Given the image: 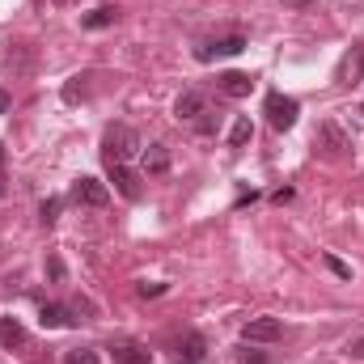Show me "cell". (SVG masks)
Returning a JSON list of instances; mask_svg holds the SVG:
<instances>
[{"label":"cell","instance_id":"cell-1","mask_svg":"<svg viewBox=\"0 0 364 364\" xmlns=\"http://www.w3.org/2000/svg\"><path fill=\"white\" fill-rule=\"evenodd\" d=\"M136 153H140V136H136V127H127V123H110V127H106V140H102V157H106V166H127Z\"/></svg>","mask_w":364,"mask_h":364},{"label":"cell","instance_id":"cell-2","mask_svg":"<svg viewBox=\"0 0 364 364\" xmlns=\"http://www.w3.org/2000/svg\"><path fill=\"white\" fill-rule=\"evenodd\" d=\"M296 114H301V106H296L292 97H284V93H267V123H272L275 132H288V127L296 123Z\"/></svg>","mask_w":364,"mask_h":364},{"label":"cell","instance_id":"cell-3","mask_svg":"<svg viewBox=\"0 0 364 364\" xmlns=\"http://www.w3.org/2000/svg\"><path fill=\"white\" fill-rule=\"evenodd\" d=\"M73 199L85 203V208H106L110 203V186L97 178H77L73 182Z\"/></svg>","mask_w":364,"mask_h":364},{"label":"cell","instance_id":"cell-4","mask_svg":"<svg viewBox=\"0 0 364 364\" xmlns=\"http://www.w3.org/2000/svg\"><path fill=\"white\" fill-rule=\"evenodd\" d=\"M237 51H246V38L242 34H225V38H212V43H199L195 47L199 60H225V55H237Z\"/></svg>","mask_w":364,"mask_h":364},{"label":"cell","instance_id":"cell-5","mask_svg":"<svg viewBox=\"0 0 364 364\" xmlns=\"http://www.w3.org/2000/svg\"><path fill=\"white\" fill-rule=\"evenodd\" d=\"M279 318H255V322H246L242 326V339L246 343H272V339H279Z\"/></svg>","mask_w":364,"mask_h":364},{"label":"cell","instance_id":"cell-6","mask_svg":"<svg viewBox=\"0 0 364 364\" xmlns=\"http://www.w3.org/2000/svg\"><path fill=\"white\" fill-rule=\"evenodd\" d=\"M110 170V182H114V191L123 195V199H140V178L127 170V166H106Z\"/></svg>","mask_w":364,"mask_h":364},{"label":"cell","instance_id":"cell-7","mask_svg":"<svg viewBox=\"0 0 364 364\" xmlns=\"http://www.w3.org/2000/svg\"><path fill=\"white\" fill-rule=\"evenodd\" d=\"M208 356V339L203 335H186V339H178V360L182 364H199Z\"/></svg>","mask_w":364,"mask_h":364},{"label":"cell","instance_id":"cell-8","mask_svg":"<svg viewBox=\"0 0 364 364\" xmlns=\"http://www.w3.org/2000/svg\"><path fill=\"white\" fill-rule=\"evenodd\" d=\"M216 85H220V93H225V97H246V93L255 90V81H250L246 73H225Z\"/></svg>","mask_w":364,"mask_h":364},{"label":"cell","instance_id":"cell-9","mask_svg":"<svg viewBox=\"0 0 364 364\" xmlns=\"http://www.w3.org/2000/svg\"><path fill=\"white\" fill-rule=\"evenodd\" d=\"M170 170V149L166 144H149L144 149V174H166Z\"/></svg>","mask_w":364,"mask_h":364},{"label":"cell","instance_id":"cell-10","mask_svg":"<svg viewBox=\"0 0 364 364\" xmlns=\"http://www.w3.org/2000/svg\"><path fill=\"white\" fill-rule=\"evenodd\" d=\"M174 114H178V119H199V114H203V93L186 90L178 102H174Z\"/></svg>","mask_w":364,"mask_h":364},{"label":"cell","instance_id":"cell-11","mask_svg":"<svg viewBox=\"0 0 364 364\" xmlns=\"http://www.w3.org/2000/svg\"><path fill=\"white\" fill-rule=\"evenodd\" d=\"M110 356H114V364H153L149 348H140V343H119Z\"/></svg>","mask_w":364,"mask_h":364},{"label":"cell","instance_id":"cell-12","mask_svg":"<svg viewBox=\"0 0 364 364\" xmlns=\"http://www.w3.org/2000/svg\"><path fill=\"white\" fill-rule=\"evenodd\" d=\"M0 343L4 348H21L26 343V326L17 318H0Z\"/></svg>","mask_w":364,"mask_h":364},{"label":"cell","instance_id":"cell-13","mask_svg":"<svg viewBox=\"0 0 364 364\" xmlns=\"http://www.w3.org/2000/svg\"><path fill=\"white\" fill-rule=\"evenodd\" d=\"M114 17H119V9L114 4H102V9L85 13V30H106V26H114Z\"/></svg>","mask_w":364,"mask_h":364},{"label":"cell","instance_id":"cell-14","mask_svg":"<svg viewBox=\"0 0 364 364\" xmlns=\"http://www.w3.org/2000/svg\"><path fill=\"white\" fill-rule=\"evenodd\" d=\"M322 140L331 144V153H335V157H343V153L352 149V140H348V136H343V132H339L335 123H322Z\"/></svg>","mask_w":364,"mask_h":364},{"label":"cell","instance_id":"cell-15","mask_svg":"<svg viewBox=\"0 0 364 364\" xmlns=\"http://www.w3.org/2000/svg\"><path fill=\"white\" fill-rule=\"evenodd\" d=\"M38 322H43L47 331H60V326H68L73 318H68V309H64V305H43V314H38Z\"/></svg>","mask_w":364,"mask_h":364},{"label":"cell","instance_id":"cell-16","mask_svg":"<svg viewBox=\"0 0 364 364\" xmlns=\"http://www.w3.org/2000/svg\"><path fill=\"white\" fill-rule=\"evenodd\" d=\"M250 136H255L250 119H237V123H233V132H229V144H233V149H242V144H250Z\"/></svg>","mask_w":364,"mask_h":364},{"label":"cell","instance_id":"cell-17","mask_svg":"<svg viewBox=\"0 0 364 364\" xmlns=\"http://www.w3.org/2000/svg\"><path fill=\"white\" fill-rule=\"evenodd\" d=\"M64 364H102V356L90 352V348H77V352H68V356H64Z\"/></svg>","mask_w":364,"mask_h":364},{"label":"cell","instance_id":"cell-18","mask_svg":"<svg viewBox=\"0 0 364 364\" xmlns=\"http://www.w3.org/2000/svg\"><path fill=\"white\" fill-rule=\"evenodd\" d=\"M360 68H364V60H360V55H352V60H343V68H339V77H343V81L352 85V81L360 77Z\"/></svg>","mask_w":364,"mask_h":364},{"label":"cell","instance_id":"cell-19","mask_svg":"<svg viewBox=\"0 0 364 364\" xmlns=\"http://www.w3.org/2000/svg\"><path fill=\"white\" fill-rule=\"evenodd\" d=\"M322 263H326V267H331V272L339 275V279H352V267H348V263H343V259H335V255H322Z\"/></svg>","mask_w":364,"mask_h":364},{"label":"cell","instance_id":"cell-20","mask_svg":"<svg viewBox=\"0 0 364 364\" xmlns=\"http://www.w3.org/2000/svg\"><path fill=\"white\" fill-rule=\"evenodd\" d=\"M38 216H43V225H55V216H60V199H43Z\"/></svg>","mask_w":364,"mask_h":364},{"label":"cell","instance_id":"cell-21","mask_svg":"<svg viewBox=\"0 0 364 364\" xmlns=\"http://www.w3.org/2000/svg\"><path fill=\"white\" fill-rule=\"evenodd\" d=\"M64 97H68V102L85 97V77H73V85H64Z\"/></svg>","mask_w":364,"mask_h":364},{"label":"cell","instance_id":"cell-22","mask_svg":"<svg viewBox=\"0 0 364 364\" xmlns=\"http://www.w3.org/2000/svg\"><path fill=\"white\" fill-rule=\"evenodd\" d=\"M195 127H199L203 136H212V132H216V119H212V114H199V119H195Z\"/></svg>","mask_w":364,"mask_h":364},{"label":"cell","instance_id":"cell-23","mask_svg":"<svg viewBox=\"0 0 364 364\" xmlns=\"http://www.w3.org/2000/svg\"><path fill=\"white\" fill-rule=\"evenodd\" d=\"M166 292V284H140V296H161Z\"/></svg>","mask_w":364,"mask_h":364},{"label":"cell","instance_id":"cell-24","mask_svg":"<svg viewBox=\"0 0 364 364\" xmlns=\"http://www.w3.org/2000/svg\"><path fill=\"white\" fill-rule=\"evenodd\" d=\"M242 364H267L263 352H242Z\"/></svg>","mask_w":364,"mask_h":364},{"label":"cell","instance_id":"cell-25","mask_svg":"<svg viewBox=\"0 0 364 364\" xmlns=\"http://www.w3.org/2000/svg\"><path fill=\"white\" fill-rule=\"evenodd\" d=\"M73 314H85V318H90V314H93V305H90V301H81V296H77V301H73Z\"/></svg>","mask_w":364,"mask_h":364},{"label":"cell","instance_id":"cell-26","mask_svg":"<svg viewBox=\"0 0 364 364\" xmlns=\"http://www.w3.org/2000/svg\"><path fill=\"white\" fill-rule=\"evenodd\" d=\"M348 356H352V360H364V339H356V343L348 348Z\"/></svg>","mask_w":364,"mask_h":364},{"label":"cell","instance_id":"cell-27","mask_svg":"<svg viewBox=\"0 0 364 364\" xmlns=\"http://www.w3.org/2000/svg\"><path fill=\"white\" fill-rule=\"evenodd\" d=\"M47 272H51L55 279H60V275H64V263H60V259H47Z\"/></svg>","mask_w":364,"mask_h":364},{"label":"cell","instance_id":"cell-28","mask_svg":"<svg viewBox=\"0 0 364 364\" xmlns=\"http://www.w3.org/2000/svg\"><path fill=\"white\" fill-rule=\"evenodd\" d=\"M4 110H9V93L0 90V114H4Z\"/></svg>","mask_w":364,"mask_h":364},{"label":"cell","instance_id":"cell-29","mask_svg":"<svg viewBox=\"0 0 364 364\" xmlns=\"http://www.w3.org/2000/svg\"><path fill=\"white\" fill-rule=\"evenodd\" d=\"M0 161H4V144H0Z\"/></svg>","mask_w":364,"mask_h":364},{"label":"cell","instance_id":"cell-30","mask_svg":"<svg viewBox=\"0 0 364 364\" xmlns=\"http://www.w3.org/2000/svg\"><path fill=\"white\" fill-rule=\"evenodd\" d=\"M0 195H4V178H0Z\"/></svg>","mask_w":364,"mask_h":364},{"label":"cell","instance_id":"cell-31","mask_svg":"<svg viewBox=\"0 0 364 364\" xmlns=\"http://www.w3.org/2000/svg\"><path fill=\"white\" fill-rule=\"evenodd\" d=\"M360 114H364V106H360Z\"/></svg>","mask_w":364,"mask_h":364},{"label":"cell","instance_id":"cell-32","mask_svg":"<svg viewBox=\"0 0 364 364\" xmlns=\"http://www.w3.org/2000/svg\"><path fill=\"white\" fill-rule=\"evenodd\" d=\"M55 4H60V0H55Z\"/></svg>","mask_w":364,"mask_h":364}]
</instances>
